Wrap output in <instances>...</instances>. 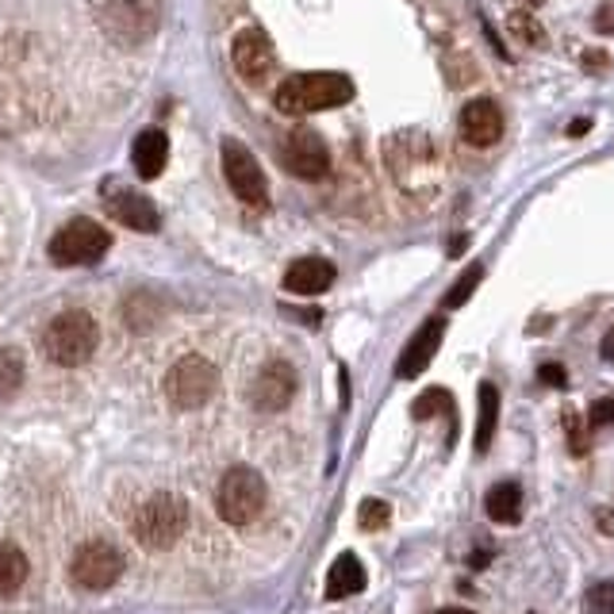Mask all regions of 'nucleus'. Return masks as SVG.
Segmentation results:
<instances>
[{
    "instance_id": "obj_27",
    "label": "nucleus",
    "mask_w": 614,
    "mask_h": 614,
    "mask_svg": "<svg viewBox=\"0 0 614 614\" xmlns=\"http://www.w3.org/2000/svg\"><path fill=\"white\" fill-rule=\"evenodd\" d=\"M564 431H569V449H572V457H584V454H587V442H584V426H580L576 411H564Z\"/></svg>"
},
{
    "instance_id": "obj_30",
    "label": "nucleus",
    "mask_w": 614,
    "mask_h": 614,
    "mask_svg": "<svg viewBox=\"0 0 614 614\" xmlns=\"http://www.w3.org/2000/svg\"><path fill=\"white\" fill-rule=\"evenodd\" d=\"M595 522H600L603 534L614 538V511H611V507H600V511H595Z\"/></svg>"
},
{
    "instance_id": "obj_21",
    "label": "nucleus",
    "mask_w": 614,
    "mask_h": 614,
    "mask_svg": "<svg viewBox=\"0 0 614 614\" xmlns=\"http://www.w3.org/2000/svg\"><path fill=\"white\" fill-rule=\"evenodd\" d=\"M23 384V358L15 350H0V400H12Z\"/></svg>"
},
{
    "instance_id": "obj_33",
    "label": "nucleus",
    "mask_w": 614,
    "mask_h": 614,
    "mask_svg": "<svg viewBox=\"0 0 614 614\" xmlns=\"http://www.w3.org/2000/svg\"><path fill=\"white\" fill-rule=\"evenodd\" d=\"M438 614H473V611H465V607H446V611H438Z\"/></svg>"
},
{
    "instance_id": "obj_17",
    "label": "nucleus",
    "mask_w": 614,
    "mask_h": 614,
    "mask_svg": "<svg viewBox=\"0 0 614 614\" xmlns=\"http://www.w3.org/2000/svg\"><path fill=\"white\" fill-rule=\"evenodd\" d=\"M366 564L353 553H342L327 572V600H346V595L366 592Z\"/></svg>"
},
{
    "instance_id": "obj_5",
    "label": "nucleus",
    "mask_w": 614,
    "mask_h": 614,
    "mask_svg": "<svg viewBox=\"0 0 614 614\" xmlns=\"http://www.w3.org/2000/svg\"><path fill=\"white\" fill-rule=\"evenodd\" d=\"M215 388H220V373H215L212 361L200 358V353L181 358L173 369H169V377H166L169 403H173V407H181V411L204 407V403L215 395Z\"/></svg>"
},
{
    "instance_id": "obj_23",
    "label": "nucleus",
    "mask_w": 614,
    "mask_h": 614,
    "mask_svg": "<svg viewBox=\"0 0 614 614\" xmlns=\"http://www.w3.org/2000/svg\"><path fill=\"white\" fill-rule=\"evenodd\" d=\"M388 522H392V507H388V499H361L358 507V527L361 530H388Z\"/></svg>"
},
{
    "instance_id": "obj_25",
    "label": "nucleus",
    "mask_w": 614,
    "mask_h": 614,
    "mask_svg": "<svg viewBox=\"0 0 614 614\" xmlns=\"http://www.w3.org/2000/svg\"><path fill=\"white\" fill-rule=\"evenodd\" d=\"M507 28H511L515 39H519V43H527V46H541V43H546L541 28H538L534 20H530V15H522V12H515L511 20H507Z\"/></svg>"
},
{
    "instance_id": "obj_19",
    "label": "nucleus",
    "mask_w": 614,
    "mask_h": 614,
    "mask_svg": "<svg viewBox=\"0 0 614 614\" xmlns=\"http://www.w3.org/2000/svg\"><path fill=\"white\" fill-rule=\"evenodd\" d=\"M484 511H488V519L499 522V527H515V522L522 519V488L515 480L496 484V488L488 491V499H484Z\"/></svg>"
},
{
    "instance_id": "obj_6",
    "label": "nucleus",
    "mask_w": 614,
    "mask_h": 614,
    "mask_svg": "<svg viewBox=\"0 0 614 614\" xmlns=\"http://www.w3.org/2000/svg\"><path fill=\"white\" fill-rule=\"evenodd\" d=\"M112 234L93 220H74L66 223L51 239V262L54 265H93L108 254Z\"/></svg>"
},
{
    "instance_id": "obj_2",
    "label": "nucleus",
    "mask_w": 614,
    "mask_h": 614,
    "mask_svg": "<svg viewBox=\"0 0 614 614\" xmlns=\"http://www.w3.org/2000/svg\"><path fill=\"white\" fill-rule=\"evenodd\" d=\"M96 342H100V327H96V319L88 311H62L51 319V327H46L43 335V350L46 358L54 361V366H85L88 358H93Z\"/></svg>"
},
{
    "instance_id": "obj_28",
    "label": "nucleus",
    "mask_w": 614,
    "mask_h": 614,
    "mask_svg": "<svg viewBox=\"0 0 614 614\" xmlns=\"http://www.w3.org/2000/svg\"><path fill=\"white\" fill-rule=\"evenodd\" d=\"M611 423H614V400H595L587 407V426L600 431V426H611Z\"/></svg>"
},
{
    "instance_id": "obj_31",
    "label": "nucleus",
    "mask_w": 614,
    "mask_h": 614,
    "mask_svg": "<svg viewBox=\"0 0 614 614\" xmlns=\"http://www.w3.org/2000/svg\"><path fill=\"white\" fill-rule=\"evenodd\" d=\"M600 353H603V361H614V330H607V335H603Z\"/></svg>"
},
{
    "instance_id": "obj_3",
    "label": "nucleus",
    "mask_w": 614,
    "mask_h": 614,
    "mask_svg": "<svg viewBox=\"0 0 614 614\" xmlns=\"http://www.w3.org/2000/svg\"><path fill=\"white\" fill-rule=\"evenodd\" d=\"M184 527H189V504L181 496H169V491L147 499L135 515V538H139L142 549H154V553L177 546Z\"/></svg>"
},
{
    "instance_id": "obj_9",
    "label": "nucleus",
    "mask_w": 614,
    "mask_h": 614,
    "mask_svg": "<svg viewBox=\"0 0 614 614\" xmlns=\"http://www.w3.org/2000/svg\"><path fill=\"white\" fill-rule=\"evenodd\" d=\"M231 62H234V74L246 81V85H262L273 74V66H277L273 39L262 28H242L231 43Z\"/></svg>"
},
{
    "instance_id": "obj_11",
    "label": "nucleus",
    "mask_w": 614,
    "mask_h": 614,
    "mask_svg": "<svg viewBox=\"0 0 614 614\" xmlns=\"http://www.w3.org/2000/svg\"><path fill=\"white\" fill-rule=\"evenodd\" d=\"M104 208L112 212V220H119L124 227H131L139 234H154L161 223L150 197H142V192H135V189H119L116 181L104 184Z\"/></svg>"
},
{
    "instance_id": "obj_24",
    "label": "nucleus",
    "mask_w": 614,
    "mask_h": 614,
    "mask_svg": "<svg viewBox=\"0 0 614 614\" xmlns=\"http://www.w3.org/2000/svg\"><path fill=\"white\" fill-rule=\"evenodd\" d=\"M480 280H484V265H468V269L457 277V285L446 293V300H442V307H449V311H454V307L468 304V296L476 293V285H480Z\"/></svg>"
},
{
    "instance_id": "obj_32",
    "label": "nucleus",
    "mask_w": 614,
    "mask_h": 614,
    "mask_svg": "<svg viewBox=\"0 0 614 614\" xmlns=\"http://www.w3.org/2000/svg\"><path fill=\"white\" fill-rule=\"evenodd\" d=\"M465 246H468V239H465V234H457V239L449 242V257H460V250H465Z\"/></svg>"
},
{
    "instance_id": "obj_16",
    "label": "nucleus",
    "mask_w": 614,
    "mask_h": 614,
    "mask_svg": "<svg viewBox=\"0 0 614 614\" xmlns=\"http://www.w3.org/2000/svg\"><path fill=\"white\" fill-rule=\"evenodd\" d=\"M131 161H135V173H139L142 181H154V177H161V169H166V161H169V139H166V131H158V127L142 131L139 139H135V147H131Z\"/></svg>"
},
{
    "instance_id": "obj_4",
    "label": "nucleus",
    "mask_w": 614,
    "mask_h": 614,
    "mask_svg": "<svg viewBox=\"0 0 614 614\" xmlns=\"http://www.w3.org/2000/svg\"><path fill=\"white\" fill-rule=\"evenodd\" d=\"M265 499H269V488H265L262 473L246 465H234L227 476L220 480V491H215V507H220V519L231 522V527H246L257 515L265 511Z\"/></svg>"
},
{
    "instance_id": "obj_13",
    "label": "nucleus",
    "mask_w": 614,
    "mask_h": 614,
    "mask_svg": "<svg viewBox=\"0 0 614 614\" xmlns=\"http://www.w3.org/2000/svg\"><path fill=\"white\" fill-rule=\"evenodd\" d=\"M504 135V112L488 96H476L460 108V139L468 147H496Z\"/></svg>"
},
{
    "instance_id": "obj_29",
    "label": "nucleus",
    "mask_w": 614,
    "mask_h": 614,
    "mask_svg": "<svg viewBox=\"0 0 614 614\" xmlns=\"http://www.w3.org/2000/svg\"><path fill=\"white\" fill-rule=\"evenodd\" d=\"M538 377H541V384H549V388H564V384H569V373H564V366H553V361H546V366L538 369Z\"/></svg>"
},
{
    "instance_id": "obj_8",
    "label": "nucleus",
    "mask_w": 614,
    "mask_h": 614,
    "mask_svg": "<svg viewBox=\"0 0 614 614\" xmlns=\"http://www.w3.org/2000/svg\"><path fill=\"white\" fill-rule=\"evenodd\" d=\"M280 166L293 177H300V181H322V177L330 173V150L315 131L296 127V131L280 142Z\"/></svg>"
},
{
    "instance_id": "obj_18",
    "label": "nucleus",
    "mask_w": 614,
    "mask_h": 614,
    "mask_svg": "<svg viewBox=\"0 0 614 614\" xmlns=\"http://www.w3.org/2000/svg\"><path fill=\"white\" fill-rule=\"evenodd\" d=\"M476 403H480V411H476L473 446H476V454H488L491 438H496V426H499V388L484 381L480 388H476Z\"/></svg>"
},
{
    "instance_id": "obj_1",
    "label": "nucleus",
    "mask_w": 614,
    "mask_h": 614,
    "mask_svg": "<svg viewBox=\"0 0 614 614\" xmlns=\"http://www.w3.org/2000/svg\"><path fill=\"white\" fill-rule=\"evenodd\" d=\"M353 100V81L346 74H296L277 88L273 104L285 116H311V112H330Z\"/></svg>"
},
{
    "instance_id": "obj_20",
    "label": "nucleus",
    "mask_w": 614,
    "mask_h": 614,
    "mask_svg": "<svg viewBox=\"0 0 614 614\" xmlns=\"http://www.w3.org/2000/svg\"><path fill=\"white\" fill-rule=\"evenodd\" d=\"M28 580V557L15 546H0V595L15 592Z\"/></svg>"
},
{
    "instance_id": "obj_15",
    "label": "nucleus",
    "mask_w": 614,
    "mask_h": 614,
    "mask_svg": "<svg viewBox=\"0 0 614 614\" xmlns=\"http://www.w3.org/2000/svg\"><path fill=\"white\" fill-rule=\"evenodd\" d=\"M335 265L327 257H300L285 269V288L293 296H319L335 285Z\"/></svg>"
},
{
    "instance_id": "obj_10",
    "label": "nucleus",
    "mask_w": 614,
    "mask_h": 614,
    "mask_svg": "<svg viewBox=\"0 0 614 614\" xmlns=\"http://www.w3.org/2000/svg\"><path fill=\"white\" fill-rule=\"evenodd\" d=\"M119 572H124V557L112 546H104V541H88V546L77 549L74 584L85 587V592H104V587H112L119 580Z\"/></svg>"
},
{
    "instance_id": "obj_22",
    "label": "nucleus",
    "mask_w": 614,
    "mask_h": 614,
    "mask_svg": "<svg viewBox=\"0 0 614 614\" xmlns=\"http://www.w3.org/2000/svg\"><path fill=\"white\" fill-rule=\"evenodd\" d=\"M449 403L454 400H449L446 388H426V392L411 403V419H415V423H426V419L438 415V411H449Z\"/></svg>"
},
{
    "instance_id": "obj_7",
    "label": "nucleus",
    "mask_w": 614,
    "mask_h": 614,
    "mask_svg": "<svg viewBox=\"0 0 614 614\" xmlns=\"http://www.w3.org/2000/svg\"><path fill=\"white\" fill-rule=\"evenodd\" d=\"M223 177H227L231 192L250 208H265L269 204V181H265L257 158L242 147L239 139H223Z\"/></svg>"
},
{
    "instance_id": "obj_12",
    "label": "nucleus",
    "mask_w": 614,
    "mask_h": 614,
    "mask_svg": "<svg viewBox=\"0 0 614 614\" xmlns=\"http://www.w3.org/2000/svg\"><path fill=\"white\" fill-rule=\"evenodd\" d=\"M442 335H446V315H431V319H426L423 327H419L415 335L407 338L400 361H395V377H403V381H411V377H423L426 366L434 361V353H438Z\"/></svg>"
},
{
    "instance_id": "obj_26",
    "label": "nucleus",
    "mask_w": 614,
    "mask_h": 614,
    "mask_svg": "<svg viewBox=\"0 0 614 614\" xmlns=\"http://www.w3.org/2000/svg\"><path fill=\"white\" fill-rule=\"evenodd\" d=\"M584 607L592 614H614V584H611V580L595 584L592 592L584 595Z\"/></svg>"
},
{
    "instance_id": "obj_14",
    "label": "nucleus",
    "mask_w": 614,
    "mask_h": 614,
    "mask_svg": "<svg viewBox=\"0 0 614 614\" xmlns=\"http://www.w3.org/2000/svg\"><path fill=\"white\" fill-rule=\"evenodd\" d=\"M293 395H296V369L288 361H269L257 373L254 388H250V400L262 411H280Z\"/></svg>"
}]
</instances>
